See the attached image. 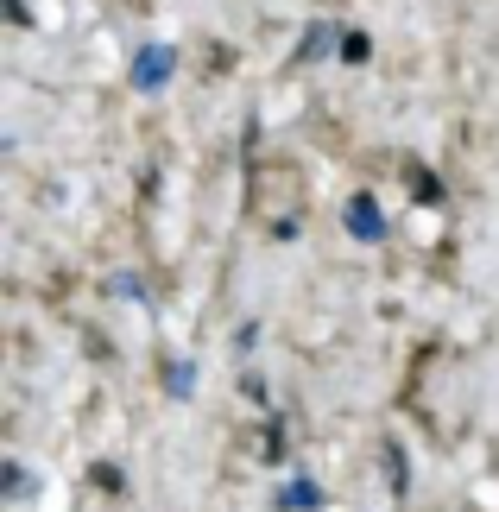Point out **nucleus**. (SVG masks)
I'll return each instance as SVG.
<instances>
[{"mask_svg": "<svg viewBox=\"0 0 499 512\" xmlns=\"http://www.w3.org/2000/svg\"><path fill=\"white\" fill-rule=\"evenodd\" d=\"M171 70H177V51H171V45H146V51L133 57V89H146V95L165 89Z\"/></svg>", "mask_w": 499, "mask_h": 512, "instance_id": "obj_1", "label": "nucleus"}, {"mask_svg": "<svg viewBox=\"0 0 499 512\" xmlns=\"http://www.w3.org/2000/svg\"><path fill=\"white\" fill-rule=\"evenodd\" d=\"M342 222H348L354 241H367V247L386 241V215H379V203H373L367 190H361V196H348V215H342Z\"/></svg>", "mask_w": 499, "mask_h": 512, "instance_id": "obj_2", "label": "nucleus"}, {"mask_svg": "<svg viewBox=\"0 0 499 512\" xmlns=\"http://www.w3.org/2000/svg\"><path fill=\"white\" fill-rule=\"evenodd\" d=\"M329 45H335V32H329V26H310V32H304V45H297V64H310V57H323Z\"/></svg>", "mask_w": 499, "mask_h": 512, "instance_id": "obj_3", "label": "nucleus"}, {"mask_svg": "<svg viewBox=\"0 0 499 512\" xmlns=\"http://www.w3.org/2000/svg\"><path fill=\"white\" fill-rule=\"evenodd\" d=\"M316 500H323V494H316L310 481H291V487H285V506H316Z\"/></svg>", "mask_w": 499, "mask_h": 512, "instance_id": "obj_4", "label": "nucleus"}, {"mask_svg": "<svg viewBox=\"0 0 499 512\" xmlns=\"http://www.w3.org/2000/svg\"><path fill=\"white\" fill-rule=\"evenodd\" d=\"M367 51H373V45H367V38H361V32H348V38H342V64H361V57H367Z\"/></svg>", "mask_w": 499, "mask_h": 512, "instance_id": "obj_5", "label": "nucleus"}, {"mask_svg": "<svg viewBox=\"0 0 499 512\" xmlns=\"http://www.w3.org/2000/svg\"><path fill=\"white\" fill-rule=\"evenodd\" d=\"M7 19H13V26H32V13H26V0H7Z\"/></svg>", "mask_w": 499, "mask_h": 512, "instance_id": "obj_6", "label": "nucleus"}]
</instances>
